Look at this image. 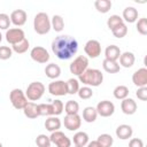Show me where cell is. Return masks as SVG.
<instances>
[{
  "label": "cell",
  "mask_w": 147,
  "mask_h": 147,
  "mask_svg": "<svg viewBox=\"0 0 147 147\" xmlns=\"http://www.w3.org/2000/svg\"><path fill=\"white\" fill-rule=\"evenodd\" d=\"M52 52L60 60H69L71 59L78 51V41L70 36L62 34L57 36L52 41Z\"/></svg>",
  "instance_id": "obj_1"
},
{
  "label": "cell",
  "mask_w": 147,
  "mask_h": 147,
  "mask_svg": "<svg viewBox=\"0 0 147 147\" xmlns=\"http://www.w3.org/2000/svg\"><path fill=\"white\" fill-rule=\"evenodd\" d=\"M78 82L83 83L85 86L96 87L103 82V74L95 68H87L80 76H78Z\"/></svg>",
  "instance_id": "obj_2"
},
{
  "label": "cell",
  "mask_w": 147,
  "mask_h": 147,
  "mask_svg": "<svg viewBox=\"0 0 147 147\" xmlns=\"http://www.w3.org/2000/svg\"><path fill=\"white\" fill-rule=\"evenodd\" d=\"M33 29L38 34H47L51 31V18L47 13L40 11L36 14L33 18Z\"/></svg>",
  "instance_id": "obj_3"
},
{
  "label": "cell",
  "mask_w": 147,
  "mask_h": 147,
  "mask_svg": "<svg viewBox=\"0 0 147 147\" xmlns=\"http://www.w3.org/2000/svg\"><path fill=\"white\" fill-rule=\"evenodd\" d=\"M45 91H46V87L41 82H32L28 85L26 91L24 93H25L26 99L33 102V101H37V100L41 99Z\"/></svg>",
  "instance_id": "obj_4"
},
{
  "label": "cell",
  "mask_w": 147,
  "mask_h": 147,
  "mask_svg": "<svg viewBox=\"0 0 147 147\" xmlns=\"http://www.w3.org/2000/svg\"><path fill=\"white\" fill-rule=\"evenodd\" d=\"M88 68V59L85 55H78L69 65V70L74 76H80Z\"/></svg>",
  "instance_id": "obj_5"
},
{
  "label": "cell",
  "mask_w": 147,
  "mask_h": 147,
  "mask_svg": "<svg viewBox=\"0 0 147 147\" xmlns=\"http://www.w3.org/2000/svg\"><path fill=\"white\" fill-rule=\"evenodd\" d=\"M9 100H10V103L13 105V107L15 109H18V110H21V109L23 110V108L28 103V99L25 96V93L21 88L11 90L9 93Z\"/></svg>",
  "instance_id": "obj_6"
},
{
  "label": "cell",
  "mask_w": 147,
  "mask_h": 147,
  "mask_svg": "<svg viewBox=\"0 0 147 147\" xmlns=\"http://www.w3.org/2000/svg\"><path fill=\"white\" fill-rule=\"evenodd\" d=\"M47 90L52 95H55V96H64L68 94L67 83L64 80H60V79H55L52 83H49Z\"/></svg>",
  "instance_id": "obj_7"
},
{
  "label": "cell",
  "mask_w": 147,
  "mask_h": 147,
  "mask_svg": "<svg viewBox=\"0 0 147 147\" xmlns=\"http://www.w3.org/2000/svg\"><path fill=\"white\" fill-rule=\"evenodd\" d=\"M30 56L33 61L38 63H46L49 61V53L42 46H36L30 51Z\"/></svg>",
  "instance_id": "obj_8"
},
{
  "label": "cell",
  "mask_w": 147,
  "mask_h": 147,
  "mask_svg": "<svg viewBox=\"0 0 147 147\" xmlns=\"http://www.w3.org/2000/svg\"><path fill=\"white\" fill-rule=\"evenodd\" d=\"M49 140L52 144H54L56 147H71V140L69 137H67L62 131H55L52 132L49 136Z\"/></svg>",
  "instance_id": "obj_9"
},
{
  "label": "cell",
  "mask_w": 147,
  "mask_h": 147,
  "mask_svg": "<svg viewBox=\"0 0 147 147\" xmlns=\"http://www.w3.org/2000/svg\"><path fill=\"white\" fill-rule=\"evenodd\" d=\"M5 37H6L7 42H9L13 46V45L22 41L25 38V33L21 28H11V29H8L6 31Z\"/></svg>",
  "instance_id": "obj_10"
},
{
  "label": "cell",
  "mask_w": 147,
  "mask_h": 147,
  "mask_svg": "<svg viewBox=\"0 0 147 147\" xmlns=\"http://www.w3.org/2000/svg\"><path fill=\"white\" fill-rule=\"evenodd\" d=\"M85 54L91 59H96L101 54V44L95 39H90L84 46Z\"/></svg>",
  "instance_id": "obj_11"
},
{
  "label": "cell",
  "mask_w": 147,
  "mask_h": 147,
  "mask_svg": "<svg viewBox=\"0 0 147 147\" xmlns=\"http://www.w3.org/2000/svg\"><path fill=\"white\" fill-rule=\"evenodd\" d=\"M95 109L98 115H100L101 117H110L115 113V105L109 100H102L98 102Z\"/></svg>",
  "instance_id": "obj_12"
},
{
  "label": "cell",
  "mask_w": 147,
  "mask_h": 147,
  "mask_svg": "<svg viewBox=\"0 0 147 147\" xmlns=\"http://www.w3.org/2000/svg\"><path fill=\"white\" fill-rule=\"evenodd\" d=\"M63 125L69 131H77L82 125V117L78 114L65 115L63 119Z\"/></svg>",
  "instance_id": "obj_13"
},
{
  "label": "cell",
  "mask_w": 147,
  "mask_h": 147,
  "mask_svg": "<svg viewBox=\"0 0 147 147\" xmlns=\"http://www.w3.org/2000/svg\"><path fill=\"white\" fill-rule=\"evenodd\" d=\"M132 83L137 87H146L147 86V69L139 68L132 75Z\"/></svg>",
  "instance_id": "obj_14"
},
{
  "label": "cell",
  "mask_w": 147,
  "mask_h": 147,
  "mask_svg": "<svg viewBox=\"0 0 147 147\" xmlns=\"http://www.w3.org/2000/svg\"><path fill=\"white\" fill-rule=\"evenodd\" d=\"M9 17H10V22L15 26H22L25 24V22L28 20V14L23 9H15L11 11Z\"/></svg>",
  "instance_id": "obj_15"
},
{
  "label": "cell",
  "mask_w": 147,
  "mask_h": 147,
  "mask_svg": "<svg viewBox=\"0 0 147 147\" xmlns=\"http://www.w3.org/2000/svg\"><path fill=\"white\" fill-rule=\"evenodd\" d=\"M121 109H122L123 114H125V115H133L137 111L138 106H137V102L133 99L125 98L121 102Z\"/></svg>",
  "instance_id": "obj_16"
},
{
  "label": "cell",
  "mask_w": 147,
  "mask_h": 147,
  "mask_svg": "<svg viewBox=\"0 0 147 147\" xmlns=\"http://www.w3.org/2000/svg\"><path fill=\"white\" fill-rule=\"evenodd\" d=\"M115 133H116V137L118 139H121V140H127V139H130L132 137L133 129L129 124H121V125L117 126Z\"/></svg>",
  "instance_id": "obj_17"
},
{
  "label": "cell",
  "mask_w": 147,
  "mask_h": 147,
  "mask_svg": "<svg viewBox=\"0 0 147 147\" xmlns=\"http://www.w3.org/2000/svg\"><path fill=\"white\" fill-rule=\"evenodd\" d=\"M122 52L119 49L118 46L116 45H109L106 47L105 49V59L106 60H110V61H117L121 56Z\"/></svg>",
  "instance_id": "obj_18"
},
{
  "label": "cell",
  "mask_w": 147,
  "mask_h": 147,
  "mask_svg": "<svg viewBox=\"0 0 147 147\" xmlns=\"http://www.w3.org/2000/svg\"><path fill=\"white\" fill-rule=\"evenodd\" d=\"M119 67L123 68H131L136 62V56L132 52H124L119 56Z\"/></svg>",
  "instance_id": "obj_19"
},
{
  "label": "cell",
  "mask_w": 147,
  "mask_h": 147,
  "mask_svg": "<svg viewBox=\"0 0 147 147\" xmlns=\"http://www.w3.org/2000/svg\"><path fill=\"white\" fill-rule=\"evenodd\" d=\"M23 113L28 118L34 119L37 117H39V109H38V105L36 102L32 101H28V103L25 105V107L23 108Z\"/></svg>",
  "instance_id": "obj_20"
},
{
  "label": "cell",
  "mask_w": 147,
  "mask_h": 147,
  "mask_svg": "<svg viewBox=\"0 0 147 147\" xmlns=\"http://www.w3.org/2000/svg\"><path fill=\"white\" fill-rule=\"evenodd\" d=\"M61 125H62L61 119L57 116H49L45 121V127L51 133L52 132H55V131H59L60 127H61Z\"/></svg>",
  "instance_id": "obj_21"
},
{
  "label": "cell",
  "mask_w": 147,
  "mask_h": 147,
  "mask_svg": "<svg viewBox=\"0 0 147 147\" xmlns=\"http://www.w3.org/2000/svg\"><path fill=\"white\" fill-rule=\"evenodd\" d=\"M122 18H123L124 22H127V23H134V22L138 21V10H137L134 7L129 6V7L124 8Z\"/></svg>",
  "instance_id": "obj_22"
},
{
  "label": "cell",
  "mask_w": 147,
  "mask_h": 147,
  "mask_svg": "<svg viewBox=\"0 0 147 147\" xmlns=\"http://www.w3.org/2000/svg\"><path fill=\"white\" fill-rule=\"evenodd\" d=\"M72 141L75 144V146H79V147H85L90 141H88V134L84 131H77L74 137H72Z\"/></svg>",
  "instance_id": "obj_23"
},
{
  "label": "cell",
  "mask_w": 147,
  "mask_h": 147,
  "mask_svg": "<svg viewBox=\"0 0 147 147\" xmlns=\"http://www.w3.org/2000/svg\"><path fill=\"white\" fill-rule=\"evenodd\" d=\"M45 74L49 79H56L61 75V68L55 63H49L45 67Z\"/></svg>",
  "instance_id": "obj_24"
},
{
  "label": "cell",
  "mask_w": 147,
  "mask_h": 147,
  "mask_svg": "<svg viewBox=\"0 0 147 147\" xmlns=\"http://www.w3.org/2000/svg\"><path fill=\"white\" fill-rule=\"evenodd\" d=\"M98 117V113H96V109L92 106H88V107H85L84 110H83V119L86 122V123H93L95 122Z\"/></svg>",
  "instance_id": "obj_25"
},
{
  "label": "cell",
  "mask_w": 147,
  "mask_h": 147,
  "mask_svg": "<svg viewBox=\"0 0 147 147\" xmlns=\"http://www.w3.org/2000/svg\"><path fill=\"white\" fill-rule=\"evenodd\" d=\"M102 68L108 74H117L121 69L117 61H110V60H103L102 61Z\"/></svg>",
  "instance_id": "obj_26"
},
{
  "label": "cell",
  "mask_w": 147,
  "mask_h": 147,
  "mask_svg": "<svg viewBox=\"0 0 147 147\" xmlns=\"http://www.w3.org/2000/svg\"><path fill=\"white\" fill-rule=\"evenodd\" d=\"M111 6H113V3H111L110 0H95V2H94L95 9H96L99 13H101V14L108 13V11L110 10Z\"/></svg>",
  "instance_id": "obj_27"
},
{
  "label": "cell",
  "mask_w": 147,
  "mask_h": 147,
  "mask_svg": "<svg viewBox=\"0 0 147 147\" xmlns=\"http://www.w3.org/2000/svg\"><path fill=\"white\" fill-rule=\"evenodd\" d=\"M51 26L55 32H61L64 29V20L61 15H54L51 20Z\"/></svg>",
  "instance_id": "obj_28"
},
{
  "label": "cell",
  "mask_w": 147,
  "mask_h": 147,
  "mask_svg": "<svg viewBox=\"0 0 147 147\" xmlns=\"http://www.w3.org/2000/svg\"><path fill=\"white\" fill-rule=\"evenodd\" d=\"M113 94L115 96V99L117 100H124L125 98L129 96V87L125 85H118L114 88Z\"/></svg>",
  "instance_id": "obj_29"
},
{
  "label": "cell",
  "mask_w": 147,
  "mask_h": 147,
  "mask_svg": "<svg viewBox=\"0 0 147 147\" xmlns=\"http://www.w3.org/2000/svg\"><path fill=\"white\" fill-rule=\"evenodd\" d=\"M29 47H30V42H29V40L26 38H24L18 44L13 45L11 46V49H13V52H15L17 54H23V53H25L29 49Z\"/></svg>",
  "instance_id": "obj_30"
},
{
  "label": "cell",
  "mask_w": 147,
  "mask_h": 147,
  "mask_svg": "<svg viewBox=\"0 0 147 147\" xmlns=\"http://www.w3.org/2000/svg\"><path fill=\"white\" fill-rule=\"evenodd\" d=\"M64 111L67 115H74V114H78L79 111V105L77 101L75 100H68L64 105Z\"/></svg>",
  "instance_id": "obj_31"
},
{
  "label": "cell",
  "mask_w": 147,
  "mask_h": 147,
  "mask_svg": "<svg viewBox=\"0 0 147 147\" xmlns=\"http://www.w3.org/2000/svg\"><path fill=\"white\" fill-rule=\"evenodd\" d=\"M96 141L101 147H111L114 144V138L108 133H102L98 137Z\"/></svg>",
  "instance_id": "obj_32"
},
{
  "label": "cell",
  "mask_w": 147,
  "mask_h": 147,
  "mask_svg": "<svg viewBox=\"0 0 147 147\" xmlns=\"http://www.w3.org/2000/svg\"><path fill=\"white\" fill-rule=\"evenodd\" d=\"M65 83H67V91H68V94L74 95V94H76V93L78 92V90H79V82H78V79H76V78H70V79H68Z\"/></svg>",
  "instance_id": "obj_33"
},
{
  "label": "cell",
  "mask_w": 147,
  "mask_h": 147,
  "mask_svg": "<svg viewBox=\"0 0 147 147\" xmlns=\"http://www.w3.org/2000/svg\"><path fill=\"white\" fill-rule=\"evenodd\" d=\"M123 23H124V21L119 15H110V17H108V20H107V26L110 30H114L116 26H118Z\"/></svg>",
  "instance_id": "obj_34"
},
{
  "label": "cell",
  "mask_w": 147,
  "mask_h": 147,
  "mask_svg": "<svg viewBox=\"0 0 147 147\" xmlns=\"http://www.w3.org/2000/svg\"><path fill=\"white\" fill-rule=\"evenodd\" d=\"M39 109V116H54L53 115V108L51 103H39L38 105Z\"/></svg>",
  "instance_id": "obj_35"
},
{
  "label": "cell",
  "mask_w": 147,
  "mask_h": 147,
  "mask_svg": "<svg viewBox=\"0 0 147 147\" xmlns=\"http://www.w3.org/2000/svg\"><path fill=\"white\" fill-rule=\"evenodd\" d=\"M78 96L83 100H88L93 96V91L90 86H83V87H79L78 92H77Z\"/></svg>",
  "instance_id": "obj_36"
},
{
  "label": "cell",
  "mask_w": 147,
  "mask_h": 147,
  "mask_svg": "<svg viewBox=\"0 0 147 147\" xmlns=\"http://www.w3.org/2000/svg\"><path fill=\"white\" fill-rule=\"evenodd\" d=\"M111 32H113V34H114V37H116V38H123V37H125L126 36V33H127V26H126V24L125 23H123V24H121V25H118V26H116L114 30H111Z\"/></svg>",
  "instance_id": "obj_37"
},
{
  "label": "cell",
  "mask_w": 147,
  "mask_h": 147,
  "mask_svg": "<svg viewBox=\"0 0 147 147\" xmlns=\"http://www.w3.org/2000/svg\"><path fill=\"white\" fill-rule=\"evenodd\" d=\"M36 144H37L38 147H51V145H52V142L49 140V137H47L46 134H42V133L37 136Z\"/></svg>",
  "instance_id": "obj_38"
},
{
  "label": "cell",
  "mask_w": 147,
  "mask_h": 147,
  "mask_svg": "<svg viewBox=\"0 0 147 147\" xmlns=\"http://www.w3.org/2000/svg\"><path fill=\"white\" fill-rule=\"evenodd\" d=\"M136 28H137V31H138L140 34L146 36V34H147V18H146V17L139 18V20L137 21Z\"/></svg>",
  "instance_id": "obj_39"
},
{
  "label": "cell",
  "mask_w": 147,
  "mask_h": 147,
  "mask_svg": "<svg viewBox=\"0 0 147 147\" xmlns=\"http://www.w3.org/2000/svg\"><path fill=\"white\" fill-rule=\"evenodd\" d=\"M51 105H52V108H53V115L54 116H59V115L62 114V111L64 109V105H63V102L61 100L56 99Z\"/></svg>",
  "instance_id": "obj_40"
},
{
  "label": "cell",
  "mask_w": 147,
  "mask_h": 147,
  "mask_svg": "<svg viewBox=\"0 0 147 147\" xmlns=\"http://www.w3.org/2000/svg\"><path fill=\"white\" fill-rule=\"evenodd\" d=\"M10 24H11V22H10L9 15H7L5 13H0V30L7 31Z\"/></svg>",
  "instance_id": "obj_41"
},
{
  "label": "cell",
  "mask_w": 147,
  "mask_h": 147,
  "mask_svg": "<svg viewBox=\"0 0 147 147\" xmlns=\"http://www.w3.org/2000/svg\"><path fill=\"white\" fill-rule=\"evenodd\" d=\"M13 55V49L8 46H0V60H8Z\"/></svg>",
  "instance_id": "obj_42"
},
{
  "label": "cell",
  "mask_w": 147,
  "mask_h": 147,
  "mask_svg": "<svg viewBox=\"0 0 147 147\" xmlns=\"http://www.w3.org/2000/svg\"><path fill=\"white\" fill-rule=\"evenodd\" d=\"M136 96L141 101H146L147 100V87H138L136 92Z\"/></svg>",
  "instance_id": "obj_43"
},
{
  "label": "cell",
  "mask_w": 147,
  "mask_h": 147,
  "mask_svg": "<svg viewBox=\"0 0 147 147\" xmlns=\"http://www.w3.org/2000/svg\"><path fill=\"white\" fill-rule=\"evenodd\" d=\"M129 147H144V141L140 138H132L129 142Z\"/></svg>",
  "instance_id": "obj_44"
},
{
  "label": "cell",
  "mask_w": 147,
  "mask_h": 147,
  "mask_svg": "<svg viewBox=\"0 0 147 147\" xmlns=\"http://www.w3.org/2000/svg\"><path fill=\"white\" fill-rule=\"evenodd\" d=\"M86 146H87V147H101V146L98 144V141H96V140H93V141L88 142Z\"/></svg>",
  "instance_id": "obj_45"
},
{
  "label": "cell",
  "mask_w": 147,
  "mask_h": 147,
  "mask_svg": "<svg viewBox=\"0 0 147 147\" xmlns=\"http://www.w3.org/2000/svg\"><path fill=\"white\" fill-rule=\"evenodd\" d=\"M1 40H2V34H1V32H0V42H1Z\"/></svg>",
  "instance_id": "obj_46"
},
{
  "label": "cell",
  "mask_w": 147,
  "mask_h": 147,
  "mask_svg": "<svg viewBox=\"0 0 147 147\" xmlns=\"http://www.w3.org/2000/svg\"><path fill=\"white\" fill-rule=\"evenodd\" d=\"M0 147H3V145H2V144H1V142H0Z\"/></svg>",
  "instance_id": "obj_47"
},
{
  "label": "cell",
  "mask_w": 147,
  "mask_h": 147,
  "mask_svg": "<svg viewBox=\"0 0 147 147\" xmlns=\"http://www.w3.org/2000/svg\"><path fill=\"white\" fill-rule=\"evenodd\" d=\"M75 147H79V146H75Z\"/></svg>",
  "instance_id": "obj_48"
}]
</instances>
